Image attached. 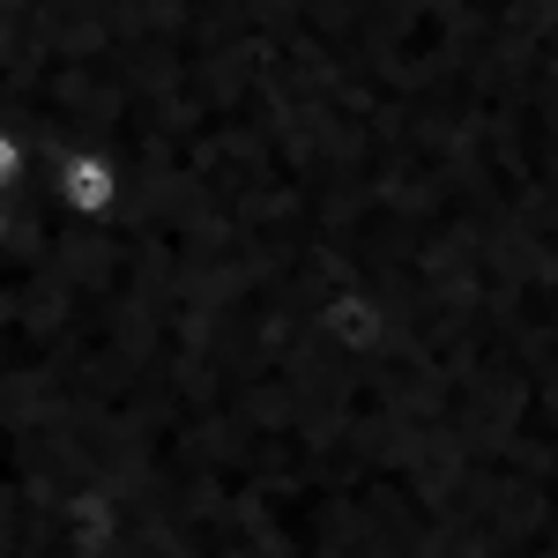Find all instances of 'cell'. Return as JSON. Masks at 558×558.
I'll use <instances>...</instances> for the list:
<instances>
[{"label": "cell", "instance_id": "cell-1", "mask_svg": "<svg viewBox=\"0 0 558 558\" xmlns=\"http://www.w3.org/2000/svg\"><path fill=\"white\" fill-rule=\"evenodd\" d=\"M52 194H60V209L75 216V223H105V216L120 209L128 179H120V165H112L105 149H68V157L52 165Z\"/></svg>", "mask_w": 558, "mask_h": 558}, {"label": "cell", "instance_id": "cell-2", "mask_svg": "<svg viewBox=\"0 0 558 558\" xmlns=\"http://www.w3.org/2000/svg\"><path fill=\"white\" fill-rule=\"evenodd\" d=\"M38 179V157H31V142L15 128H0V194H15V186H31Z\"/></svg>", "mask_w": 558, "mask_h": 558}, {"label": "cell", "instance_id": "cell-3", "mask_svg": "<svg viewBox=\"0 0 558 558\" xmlns=\"http://www.w3.org/2000/svg\"><path fill=\"white\" fill-rule=\"evenodd\" d=\"M8 231H15V202L0 194V246H8Z\"/></svg>", "mask_w": 558, "mask_h": 558}]
</instances>
